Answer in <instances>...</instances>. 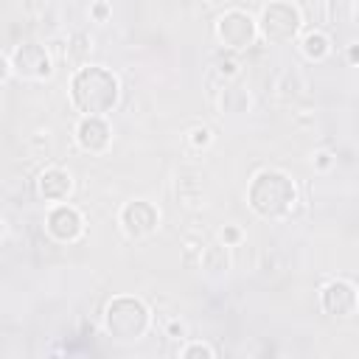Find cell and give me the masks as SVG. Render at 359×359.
Instances as JSON below:
<instances>
[{
	"label": "cell",
	"mask_w": 359,
	"mask_h": 359,
	"mask_svg": "<svg viewBox=\"0 0 359 359\" xmlns=\"http://www.w3.org/2000/svg\"><path fill=\"white\" fill-rule=\"evenodd\" d=\"M70 104L81 115H109L121 101V81L104 65H79L70 76Z\"/></svg>",
	"instance_id": "1"
},
{
	"label": "cell",
	"mask_w": 359,
	"mask_h": 359,
	"mask_svg": "<svg viewBox=\"0 0 359 359\" xmlns=\"http://www.w3.org/2000/svg\"><path fill=\"white\" fill-rule=\"evenodd\" d=\"M250 104H252L250 93L238 84H224V90L219 93V109L227 115H244L250 112Z\"/></svg>",
	"instance_id": "13"
},
{
	"label": "cell",
	"mask_w": 359,
	"mask_h": 359,
	"mask_svg": "<svg viewBox=\"0 0 359 359\" xmlns=\"http://www.w3.org/2000/svg\"><path fill=\"white\" fill-rule=\"evenodd\" d=\"M213 34H216L219 45L224 50H233V53L252 48L255 39L261 36L258 20L244 8H227L224 14H219V20L213 25Z\"/></svg>",
	"instance_id": "6"
},
{
	"label": "cell",
	"mask_w": 359,
	"mask_h": 359,
	"mask_svg": "<svg viewBox=\"0 0 359 359\" xmlns=\"http://www.w3.org/2000/svg\"><path fill=\"white\" fill-rule=\"evenodd\" d=\"M36 194L48 202V205H56V202H65L70 194H73V174L62 165H48L36 174Z\"/></svg>",
	"instance_id": "11"
},
{
	"label": "cell",
	"mask_w": 359,
	"mask_h": 359,
	"mask_svg": "<svg viewBox=\"0 0 359 359\" xmlns=\"http://www.w3.org/2000/svg\"><path fill=\"white\" fill-rule=\"evenodd\" d=\"M3 65H6V81L8 76H17L22 81H48L53 76V59L48 53V48L36 39H25L20 45H14L6 56H3Z\"/></svg>",
	"instance_id": "4"
},
{
	"label": "cell",
	"mask_w": 359,
	"mask_h": 359,
	"mask_svg": "<svg viewBox=\"0 0 359 359\" xmlns=\"http://www.w3.org/2000/svg\"><path fill=\"white\" fill-rule=\"evenodd\" d=\"M87 230L84 213L70 202H56L45 213V233L56 244H76Z\"/></svg>",
	"instance_id": "8"
},
{
	"label": "cell",
	"mask_w": 359,
	"mask_h": 359,
	"mask_svg": "<svg viewBox=\"0 0 359 359\" xmlns=\"http://www.w3.org/2000/svg\"><path fill=\"white\" fill-rule=\"evenodd\" d=\"M76 146L87 154H104L112 146V126L107 115H81L73 129Z\"/></svg>",
	"instance_id": "9"
},
{
	"label": "cell",
	"mask_w": 359,
	"mask_h": 359,
	"mask_svg": "<svg viewBox=\"0 0 359 359\" xmlns=\"http://www.w3.org/2000/svg\"><path fill=\"white\" fill-rule=\"evenodd\" d=\"M177 356L180 359H213L216 356V348L202 342V339H185L180 348H177Z\"/></svg>",
	"instance_id": "16"
},
{
	"label": "cell",
	"mask_w": 359,
	"mask_h": 359,
	"mask_svg": "<svg viewBox=\"0 0 359 359\" xmlns=\"http://www.w3.org/2000/svg\"><path fill=\"white\" fill-rule=\"evenodd\" d=\"M303 28V14L292 0H272L258 14V31L266 42L289 45Z\"/></svg>",
	"instance_id": "5"
},
{
	"label": "cell",
	"mask_w": 359,
	"mask_h": 359,
	"mask_svg": "<svg viewBox=\"0 0 359 359\" xmlns=\"http://www.w3.org/2000/svg\"><path fill=\"white\" fill-rule=\"evenodd\" d=\"M334 163H337V154H334L331 149H317V151L311 154V165H314V171H320V174L331 171Z\"/></svg>",
	"instance_id": "19"
},
{
	"label": "cell",
	"mask_w": 359,
	"mask_h": 359,
	"mask_svg": "<svg viewBox=\"0 0 359 359\" xmlns=\"http://www.w3.org/2000/svg\"><path fill=\"white\" fill-rule=\"evenodd\" d=\"M118 224H121L123 236L132 241L149 238L160 227V208L149 199H129L118 210Z\"/></svg>",
	"instance_id": "7"
},
{
	"label": "cell",
	"mask_w": 359,
	"mask_h": 359,
	"mask_svg": "<svg viewBox=\"0 0 359 359\" xmlns=\"http://www.w3.org/2000/svg\"><path fill=\"white\" fill-rule=\"evenodd\" d=\"M297 202H300L297 185H294V180L286 171L261 168L250 180V185H247V205L261 219L280 222V219L292 216V210L297 208Z\"/></svg>",
	"instance_id": "2"
},
{
	"label": "cell",
	"mask_w": 359,
	"mask_h": 359,
	"mask_svg": "<svg viewBox=\"0 0 359 359\" xmlns=\"http://www.w3.org/2000/svg\"><path fill=\"white\" fill-rule=\"evenodd\" d=\"M104 331L118 342H137L151 328V309L137 294H115L101 314Z\"/></svg>",
	"instance_id": "3"
},
{
	"label": "cell",
	"mask_w": 359,
	"mask_h": 359,
	"mask_svg": "<svg viewBox=\"0 0 359 359\" xmlns=\"http://www.w3.org/2000/svg\"><path fill=\"white\" fill-rule=\"evenodd\" d=\"M112 17V6L107 0H93L90 3V20L93 22H107Z\"/></svg>",
	"instance_id": "21"
},
{
	"label": "cell",
	"mask_w": 359,
	"mask_h": 359,
	"mask_svg": "<svg viewBox=\"0 0 359 359\" xmlns=\"http://www.w3.org/2000/svg\"><path fill=\"white\" fill-rule=\"evenodd\" d=\"M213 67H216V73H219L224 81H230V79H236V76H238V62H236L233 50H227L224 56L219 53V56L213 59Z\"/></svg>",
	"instance_id": "17"
},
{
	"label": "cell",
	"mask_w": 359,
	"mask_h": 359,
	"mask_svg": "<svg viewBox=\"0 0 359 359\" xmlns=\"http://www.w3.org/2000/svg\"><path fill=\"white\" fill-rule=\"evenodd\" d=\"M300 53H303L309 62H323V59H328V53H331V39H328V34H323V31H309V34H303V39H300Z\"/></svg>",
	"instance_id": "14"
},
{
	"label": "cell",
	"mask_w": 359,
	"mask_h": 359,
	"mask_svg": "<svg viewBox=\"0 0 359 359\" xmlns=\"http://www.w3.org/2000/svg\"><path fill=\"white\" fill-rule=\"evenodd\" d=\"M230 247L222 241H210L205 247H199V269H205L208 275H227L230 269Z\"/></svg>",
	"instance_id": "12"
},
{
	"label": "cell",
	"mask_w": 359,
	"mask_h": 359,
	"mask_svg": "<svg viewBox=\"0 0 359 359\" xmlns=\"http://www.w3.org/2000/svg\"><path fill=\"white\" fill-rule=\"evenodd\" d=\"M345 59H348V65L359 67V42H351V45L345 48Z\"/></svg>",
	"instance_id": "23"
},
{
	"label": "cell",
	"mask_w": 359,
	"mask_h": 359,
	"mask_svg": "<svg viewBox=\"0 0 359 359\" xmlns=\"http://www.w3.org/2000/svg\"><path fill=\"white\" fill-rule=\"evenodd\" d=\"M320 306L328 317H351L359 309V292L348 278H334L323 286Z\"/></svg>",
	"instance_id": "10"
},
{
	"label": "cell",
	"mask_w": 359,
	"mask_h": 359,
	"mask_svg": "<svg viewBox=\"0 0 359 359\" xmlns=\"http://www.w3.org/2000/svg\"><path fill=\"white\" fill-rule=\"evenodd\" d=\"M219 241L227 244V247H238L244 241V230L238 224H222L219 227Z\"/></svg>",
	"instance_id": "20"
},
{
	"label": "cell",
	"mask_w": 359,
	"mask_h": 359,
	"mask_svg": "<svg viewBox=\"0 0 359 359\" xmlns=\"http://www.w3.org/2000/svg\"><path fill=\"white\" fill-rule=\"evenodd\" d=\"M188 143L194 146V149H210V143H213V129L210 126H194L191 132H188Z\"/></svg>",
	"instance_id": "18"
},
{
	"label": "cell",
	"mask_w": 359,
	"mask_h": 359,
	"mask_svg": "<svg viewBox=\"0 0 359 359\" xmlns=\"http://www.w3.org/2000/svg\"><path fill=\"white\" fill-rule=\"evenodd\" d=\"M165 337L174 339V342H185V339H188L185 323H182V320H168V323H165Z\"/></svg>",
	"instance_id": "22"
},
{
	"label": "cell",
	"mask_w": 359,
	"mask_h": 359,
	"mask_svg": "<svg viewBox=\"0 0 359 359\" xmlns=\"http://www.w3.org/2000/svg\"><path fill=\"white\" fill-rule=\"evenodd\" d=\"M90 50H93V39H90L84 31L70 34V39H67V59H70L73 65H87Z\"/></svg>",
	"instance_id": "15"
}]
</instances>
